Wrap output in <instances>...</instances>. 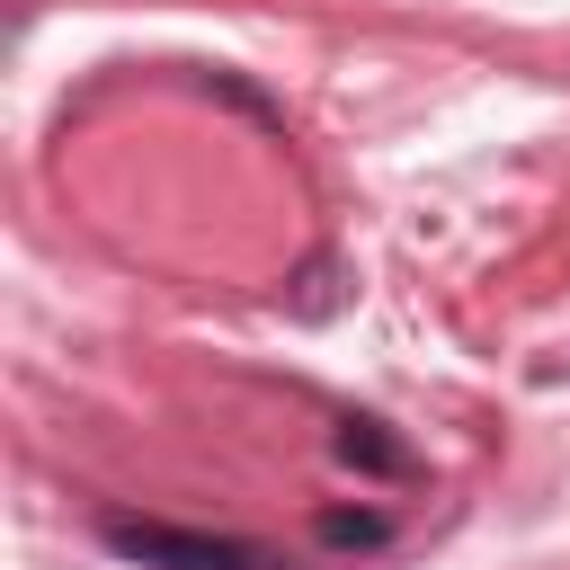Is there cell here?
Here are the masks:
<instances>
[{"mask_svg":"<svg viewBox=\"0 0 570 570\" xmlns=\"http://www.w3.org/2000/svg\"><path fill=\"white\" fill-rule=\"evenodd\" d=\"M383 534H392V517H374V508H330V517H321V543H338V552H347V543L374 552Z\"/></svg>","mask_w":570,"mask_h":570,"instance_id":"3957f363","label":"cell"},{"mask_svg":"<svg viewBox=\"0 0 570 570\" xmlns=\"http://www.w3.org/2000/svg\"><path fill=\"white\" fill-rule=\"evenodd\" d=\"M98 543L134 570H285L267 543L249 534H214V525H160V517H98Z\"/></svg>","mask_w":570,"mask_h":570,"instance_id":"6da1fadb","label":"cell"},{"mask_svg":"<svg viewBox=\"0 0 570 570\" xmlns=\"http://www.w3.org/2000/svg\"><path fill=\"white\" fill-rule=\"evenodd\" d=\"M330 445H338V463H365V472H401V463H410L392 436H374V419H338Z\"/></svg>","mask_w":570,"mask_h":570,"instance_id":"7a4b0ae2","label":"cell"}]
</instances>
